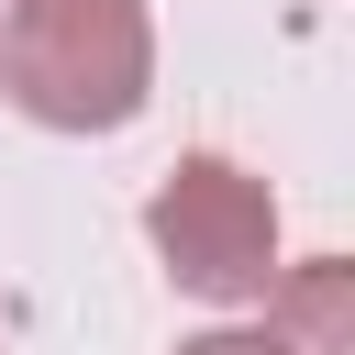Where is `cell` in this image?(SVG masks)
<instances>
[{
  "instance_id": "6da1fadb",
  "label": "cell",
  "mask_w": 355,
  "mask_h": 355,
  "mask_svg": "<svg viewBox=\"0 0 355 355\" xmlns=\"http://www.w3.org/2000/svg\"><path fill=\"white\" fill-rule=\"evenodd\" d=\"M0 89L44 133H122L155 100L144 0H0Z\"/></svg>"
},
{
  "instance_id": "7a4b0ae2",
  "label": "cell",
  "mask_w": 355,
  "mask_h": 355,
  "mask_svg": "<svg viewBox=\"0 0 355 355\" xmlns=\"http://www.w3.org/2000/svg\"><path fill=\"white\" fill-rule=\"evenodd\" d=\"M144 244L189 300L255 311V288L277 277V189L233 155H178L144 200Z\"/></svg>"
},
{
  "instance_id": "3957f363",
  "label": "cell",
  "mask_w": 355,
  "mask_h": 355,
  "mask_svg": "<svg viewBox=\"0 0 355 355\" xmlns=\"http://www.w3.org/2000/svg\"><path fill=\"white\" fill-rule=\"evenodd\" d=\"M255 311H266V333L288 344V355H355V266L344 255H277V277L255 288Z\"/></svg>"
},
{
  "instance_id": "277c9868",
  "label": "cell",
  "mask_w": 355,
  "mask_h": 355,
  "mask_svg": "<svg viewBox=\"0 0 355 355\" xmlns=\"http://www.w3.org/2000/svg\"><path fill=\"white\" fill-rule=\"evenodd\" d=\"M178 355H288V344H277L266 322H211V333H189Z\"/></svg>"
}]
</instances>
